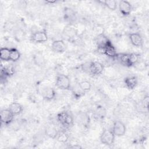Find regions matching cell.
I'll return each mask as SVG.
<instances>
[{"label": "cell", "instance_id": "d4e9b609", "mask_svg": "<svg viewBox=\"0 0 149 149\" xmlns=\"http://www.w3.org/2000/svg\"><path fill=\"white\" fill-rule=\"evenodd\" d=\"M79 121L84 125H87L89 123V117L86 113H82L79 115Z\"/></svg>", "mask_w": 149, "mask_h": 149}, {"label": "cell", "instance_id": "7a4b0ae2", "mask_svg": "<svg viewBox=\"0 0 149 149\" xmlns=\"http://www.w3.org/2000/svg\"><path fill=\"white\" fill-rule=\"evenodd\" d=\"M55 86L61 90H69L70 87V80L65 74H58L56 78Z\"/></svg>", "mask_w": 149, "mask_h": 149}, {"label": "cell", "instance_id": "ba28073f", "mask_svg": "<svg viewBox=\"0 0 149 149\" xmlns=\"http://www.w3.org/2000/svg\"><path fill=\"white\" fill-rule=\"evenodd\" d=\"M95 41L98 47V51L100 52H101L102 49H104V48L111 42L110 40L104 34L98 35Z\"/></svg>", "mask_w": 149, "mask_h": 149}, {"label": "cell", "instance_id": "2e32d148", "mask_svg": "<svg viewBox=\"0 0 149 149\" xmlns=\"http://www.w3.org/2000/svg\"><path fill=\"white\" fill-rule=\"evenodd\" d=\"M116 58L123 65L131 66L129 61V54H118Z\"/></svg>", "mask_w": 149, "mask_h": 149}, {"label": "cell", "instance_id": "603a6c76", "mask_svg": "<svg viewBox=\"0 0 149 149\" xmlns=\"http://www.w3.org/2000/svg\"><path fill=\"white\" fill-rule=\"evenodd\" d=\"M140 59L139 54L136 53H132L129 54V61L130 66H133L137 63Z\"/></svg>", "mask_w": 149, "mask_h": 149}, {"label": "cell", "instance_id": "4fadbf2b", "mask_svg": "<svg viewBox=\"0 0 149 149\" xmlns=\"http://www.w3.org/2000/svg\"><path fill=\"white\" fill-rule=\"evenodd\" d=\"M137 78L134 76L127 77L125 79V83L126 87L130 90H133L136 87L137 84Z\"/></svg>", "mask_w": 149, "mask_h": 149}, {"label": "cell", "instance_id": "83f0119b", "mask_svg": "<svg viewBox=\"0 0 149 149\" xmlns=\"http://www.w3.org/2000/svg\"><path fill=\"white\" fill-rule=\"evenodd\" d=\"M56 133H57L55 129H52V128H49V129L47 130V134H48V135L49 136L51 137H53V138L55 137V138Z\"/></svg>", "mask_w": 149, "mask_h": 149}, {"label": "cell", "instance_id": "30bf717a", "mask_svg": "<svg viewBox=\"0 0 149 149\" xmlns=\"http://www.w3.org/2000/svg\"><path fill=\"white\" fill-rule=\"evenodd\" d=\"M101 53L105 54V55L112 58H116V55L118 54L115 47L112 45L111 42L108 44L104 48V49H102Z\"/></svg>", "mask_w": 149, "mask_h": 149}, {"label": "cell", "instance_id": "7402d4cb", "mask_svg": "<svg viewBox=\"0 0 149 149\" xmlns=\"http://www.w3.org/2000/svg\"><path fill=\"white\" fill-rule=\"evenodd\" d=\"M79 87L82 91H88L91 89V84L89 81L84 80L79 83Z\"/></svg>", "mask_w": 149, "mask_h": 149}, {"label": "cell", "instance_id": "8fae6325", "mask_svg": "<svg viewBox=\"0 0 149 149\" xmlns=\"http://www.w3.org/2000/svg\"><path fill=\"white\" fill-rule=\"evenodd\" d=\"M51 47L54 52L61 53L65 51L66 49V45L63 40H58L53 41Z\"/></svg>", "mask_w": 149, "mask_h": 149}, {"label": "cell", "instance_id": "ac0fdd59", "mask_svg": "<svg viewBox=\"0 0 149 149\" xmlns=\"http://www.w3.org/2000/svg\"><path fill=\"white\" fill-rule=\"evenodd\" d=\"M15 73V68L12 65H8L7 66L4 67L3 69H1V76H4V77L7 76H11Z\"/></svg>", "mask_w": 149, "mask_h": 149}, {"label": "cell", "instance_id": "4316f807", "mask_svg": "<svg viewBox=\"0 0 149 149\" xmlns=\"http://www.w3.org/2000/svg\"><path fill=\"white\" fill-rule=\"evenodd\" d=\"M141 104L143 107L144 108L147 109L148 108V105H149V97L148 95H146L144 97L142 101H141Z\"/></svg>", "mask_w": 149, "mask_h": 149}, {"label": "cell", "instance_id": "5bb4252c", "mask_svg": "<svg viewBox=\"0 0 149 149\" xmlns=\"http://www.w3.org/2000/svg\"><path fill=\"white\" fill-rule=\"evenodd\" d=\"M56 93L54 88L51 87H48L45 88L42 93L43 98L47 101H51L55 97Z\"/></svg>", "mask_w": 149, "mask_h": 149}, {"label": "cell", "instance_id": "484cf974", "mask_svg": "<svg viewBox=\"0 0 149 149\" xmlns=\"http://www.w3.org/2000/svg\"><path fill=\"white\" fill-rule=\"evenodd\" d=\"M15 38L17 41H20L24 38V32L22 30H17L15 31Z\"/></svg>", "mask_w": 149, "mask_h": 149}, {"label": "cell", "instance_id": "3957f363", "mask_svg": "<svg viewBox=\"0 0 149 149\" xmlns=\"http://www.w3.org/2000/svg\"><path fill=\"white\" fill-rule=\"evenodd\" d=\"M115 134L112 130L109 129H105L100 136L101 142L106 146H112L115 141Z\"/></svg>", "mask_w": 149, "mask_h": 149}, {"label": "cell", "instance_id": "277c9868", "mask_svg": "<svg viewBox=\"0 0 149 149\" xmlns=\"http://www.w3.org/2000/svg\"><path fill=\"white\" fill-rule=\"evenodd\" d=\"M125 125L120 120H116L113 123L112 132L115 136H122L126 133Z\"/></svg>", "mask_w": 149, "mask_h": 149}, {"label": "cell", "instance_id": "44dd1931", "mask_svg": "<svg viewBox=\"0 0 149 149\" xmlns=\"http://www.w3.org/2000/svg\"><path fill=\"white\" fill-rule=\"evenodd\" d=\"M20 57V54L19 51L15 48H10V61L13 62H16L19 59Z\"/></svg>", "mask_w": 149, "mask_h": 149}, {"label": "cell", "instance_id": "d6986e66", "mask_svg": "<svg viewBox=\"0 0 149 149\" xmlns=\"http://www.w3.org/2000/svg\"><path fill=\"white\" fill-rule=\"evenodd\" d=\"M55 138L56 139V140L58 141H59L61 143H65L68 141V140L69 139V136L65 132L61 131V132H57Z\"/></svg>", "mask_w": 149, "mask_h": 149}, {"label": "cell", "instance_id": "52a82bcc", "mask_svg": "<svg viewBox=\"0 0 149 149\" xmlns=\"http://www.w3.org/2000/svg\"><path fill=\"white\" fill-rule=\"evenodd\" d=\"M1 120L4 125L10 124L14 118V115L11 112L9 109H4L1 111Z\"/></svg>", "mask_w": 149, "mask_h": 149}, {"label": "cell", "instance_id": "9a60e30c", "mask_svg": "<svg viewBox=\"0 0 149 149\" xmlns=\"http://www.w3.org/2000/svg\"><path fill=\"white\" fill-rule=\"evenodd\" d=\"M9 109L14 115H18L22 112L23 107L19 102H13L9 105Z\"/></svg>", "mask_w": 149, "mask_h": 149}, {"label": "cell", "instance_id": "7c38bea8", "mask_svg": "<svg viewBox=\"0 0 149 149\" xmlns=\"http://www.w3.org/2000/svg\"><path fill=\"white\" fill-rule=\"evenodd\" d=\"M129 39L131 43L136 47H140L143 45V39L141 35L137 33H131L129 35Z\"/></svg>", "mask_w": 149, "mask_h": 149}, {"label": "cell", "instance_id": "cb8c5ba5", "mask_svg": "<svg viewBox=\"0 0 149 149\" xmlns=\"http://www.w3.org/2000/svg\"><path fill=\"white\" fill-rule=\"evenodd\" d=\"M33 59H34V63L38 66H40V65H43V63L44 62V61H45V59L44 58V56H42V54H41L40 52L37 53L34 55Z\"/></svg>", "mask_w": 149, "mask_h": 149}, {"label": "cell", "instance_id": "6da1fadb", "mask_svg": "<svg viewBox=\"0 0 149 149\" xmlns=\"http://www.w3.org/2000/svg\"><path fill=\"white\" fill-rule=\"evenodd\" d=\"M57 119L59 123L65 127H69L73 125V116L66 111L61 112L58 114Z\"/></svg>", "mask_w": 149, "mask_h": 149}, {"label": "cell", "instance_id": "8992f818", "mask_svg": "<svg viewBox=\"0 0 149 149\" xmlns=\"http://www.w3.org/2000/svg\"><path fill=\"white\" fill-rule=\"evenodd\" d=\"M104 69V65L99 62H92L90 63L88 72L93 75L101 74Z\"/></svg>", "mask_w": 149, "mask_h": 149}, {"label": "cell", "instance_id": "e0dca14e", "mask_svg": "<svg viewBox=\"0 0 149 149\" xmlns=\"http://www.w3.org/2000/svg\"><path fill=\"white\" fill-rule=\"evenodd\" d=\"M10 49L6 47L1 48L0 49L1 59L3 61H10Z\"/></svg>", "mask_w": 149, "mask_h": 149}, {"label": "cell", "instance_id": "f1b7e54d", "mask_svg": "<svg viewBox=\"0 0 149 149\" xmlns=\"http://www.w3.org/2000/svg\"><path fill=\"white\" fill-rule=\"evenodd\" d=\"M70 148H76V149H79V148H81V147L78 145V144H75L74 146H72V147H70Z\"/></svg>", "mask_w": 149, "mask_h": 149}, {"label": "cell", "instance_id": "5b68a950", "mask_svg": "<svg viewBox=\"0 0 149 149\" xmlns=\"http://www.w3.org/2000/svg\"><path fill=\"white\" fill-rule=\"evenodd\" d=\"M31 40L36 43L45 42L48 40V36L45 31H37L31 35Z\"/></svg>", "mask_w": 149, "mask_h": 149}, {"label": "cell", "instance_id": "ffe728a7", "mask_svg": "<svg viewBox=\"0 0 149 149\" xmlns=\"http://www.w3.org/2000/svg\"><path fill=\"white\" fill-rule=\"evenodd\" d=\"M100 2L104 4L108 9L111 10H115L117 8V2L115 0H105L100 1Z\"/></svg>", "mask_w": 149, "mask_h": 149}, {"label": "cell", "instance_id": "9c48e42d", "mask_svg": "<svg viewBox=\"0 0 149 149\" xmlns=\"http://www.w3.org/2000/svg\"><path fill=\"white\" fill-rule=\"evenodd\" d=\"M119 8L122 15L126 16L131 13L132 10V6L127 1H121L119 3Z\"/></svg>", "mask_w": 149, "mask_h": 149}, {"label": "cell", "instance_id": "f546056e", "mask_svg": "<svg viewBox=\"0 0 149 149\" xmlns=\"http://www.w3.org/2000/svg\"><path fill=\"white\" fill-rule=\"evenodd\" d=\"M46 2L47 3H54L56 2V1H47Z\"/></svg>", "mask_w": 149, "mask_h": 149}]
</instances>
